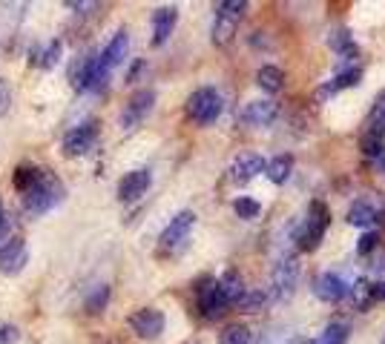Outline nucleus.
Wrapping results in <instances>:
<instances>
[{"label":"nucleus","mask_w":385,"mask_h":344,"mask_svg":"<svg viewBox=\"0 0 385 344\" xmlns=\"http://www.w3.org/2000/svg\"><path fill=\"white\" fill-rule=\"evenodd\" d=\"M268 301H271V290H245V296L236 301V307L245 312H259Z\"/></svg>","instance_id":"obj_28"},{"label":"nucleus","mask_w":385,"mask_h":344,"mask_svg":"<svg viewBox=\"0 0 385 344\" xmlns=\"http://www.w3.org/2000/svg\"><path fill=\"white\" fill-rule=\"evenodd\" d=\"M0 212H4V201H0Z\"/></svg>","instance_id":"obj_44"},{"label":"nucleus","mask_w":385,"mask_h":344,"mask_svg":"<svg viewBox=\"0 0 385 344\" xmlns=\"http://www.w3.org/2000/svg\"><path fill=\"white\" fill-rule=\"evenodd\" d=\"M95 141H98V123L95 121H86V123H81V127H72L64 135L61 149H64L67 158H81V155L93 152Z\"/></svg>","instance_id":"obj_5"},{"label":"nucleus","mask_w":385,"mask_h":344,"mask_svg":"<svg viewBox=\"0 0 385 344\" xmlns=\"http://www.w3.org/2000/svg\"><path fill=\"white\" fill-rule=\"evenodd\" d=\"M93 60H95V52H83V55H78L72 64H69V83H72L78 92H83V86H86V78H90Z\"/></svg>","instance_id":"obj_21"},{"label":"nucleus","mask_w":385,"mask_h":344,"mask_svg":"<svg viewBox=\"0 0 385 344\" xmlns=\"http://www.w3.org/2000/svg\"><path fill=\"white\" fill-rule=\"evenodd\" d=\"M368 290H371V301H385V281H374Z\"/></svg>","instance_id":"obj_40"},{"label":"nucleus","mask_w":385,"mask_h":344,"mask_svg":"<svg viewBox=\"0 0 385 344\" xmlns=\"http://www.w3.org/2000/svg\"><path fill=\"white\" fill-rule=\"evenodd\" d=\"M38 170L41 167H32V164H20V167H15V175H12V184H15V190L23 195L29 186L35 184V178H38Z\"/></svg>","instance_id":"obj_29"},{"label":"nucleus","mask_w":385,"mask_h":344,"mask_svg":"<svg viewBox=\"0 0 385 344\" xmlns=\"http://www.w3.org/2000/svg\"><path fill=\"white\" fill-rule=\"evenodd\" d=\"M316 344H345L348 341V324L345 322H331L328 327L322 330L319 338H313Z\"/></svg>","instance_id":"obj_31"},{"label":"nucleus","mask_w":385,"mask_h":344,"mask_svg":"<svg viewBox=\"0 0 385 344\" xmlns=\"http://www.w3.org/2000/svg\"><path fill=\"white\" fill-rule=\"evenodd\" d=\"M250 341H253V333L245 324H230L219 336V344H250Z\"/></svg>","instance_id":"obj_32"},{"label":"nucleus","mask_w":385,"mask_h":344,"mask_svg":"<svg viewBox=\"0 0 385 344\" xmlns=\"http://www.w3.org/2000/svg\"><path fill=\"white\" fill-rule=\"evenodd\" d=\"M127 324H130V330H133L138 338L153 341V338H158V336L164 333L167 319H164V312L156 310V307H141V310H135L133 316L127 319Z\"/></svg>","instance_id":"obj_6"},{"label":"nucleus","mask_w":385,"mask_h":344,"mask_svg":"<svg viewBox=\"0 0 385 344\" xmlns=\"http://www.w3.org/2000/svg\"><path fill=\"white\" fill-rule=\"evenodd\" d=\"M29 261V247L23 238H6L0 244V273L4 275H18L23 273Z\"/></svg>","instance_id":"obj_10"},{"label":"nucleus","mask_w":385,"mask_h":344,"mask_svg":"<svg viewBox=\"0 0 385 344\" xmlns=\"http://www.w3.org/2000/svg\"><path fill=\"white\" fill-rule=\"evenodd\" d=\"M233 212L239 218H245V221H253V218L262 212V204L253 201V198H236L233 201Z\"/></svg>","instance_id":"obj_33"},{"label":"nucleus","mask_w":385,"mask_h":344,"mask_svg":"<svg viewBox=\"0 0 385 344\" xmlns=\"http://www.w3.org/2000/svg\"><path fill=\"white\" fill-rule=\"evenodd\" d=\"M61 55H64V43L55 38V41H49V43H46V49L38 55V67H41V69H46V72H49V69H55V67H58V60H61Z\"/></svg>","instance_id":"obj_30"},{"label":"nucleus","mask_w":385,"mask_h":344,"mask_svg":"<svg viewBox=\"0 0 385 344\" xmlns=\"http://www.w3.org/2000/svg\"><path fill=\"white\" fill-rule=\"evenodd\" d=\"M175 23H179V9L175 6H161V9L153 12V46L167 43Z\"/></svg>","instance_id":"obj_16"},{"label":"nucleus","mask_w":385,"mask_h":344,"mask_svg":"<svg viewBox=\"0 0 385 344\" xmlns=\"http://www.w3.org/2000/svg\"><path fill=\"white\" fill-rule=\"evenodd\" d=\"M9 104H12V92H9V83H6L4 78H0V115H6Z\"/></svg>","instance_id":"obj_39"},{"label":"nucleus","mask_w":385,"mask_h":344,"mask_svg":"<svg viewBox=\"0 0 385 344\" xmlns=\"http://www.w3.org/2000/svg\"><path fill=\"white\" fill-rule=\"evenodd\" d=\"M222 95L213 86H201L187 98V118L196 121L198 127H210V123L222 115Z\"/></svg>","instance_id":"obj_3"},{"label":"nucleus","mask_w":385,"mask_h":344,"mask_svg":"<svg viewBox=\"0 0 385 344\" xmlns=\"http://www.w3.org/2000/svg\"><path fill=\"white\" fill-rule=\"evenodd\" d=\"M219 287H222V293H224V298H227L230 304H236V301L245 296V281H242V275L236 273V270H227V273L219 278Z\"/></svg>","instance_id":"obj_23"},{"label":"nucleus","mask_w":385,"mask_h":344,"mask_svg":"<svg viewBox=\"0 0 385 344\" xmlns=\"http://www.w3.org/2000/svg\"><path fill=\"white\" fill-rule=\"evenodd\" d=\"M360 149H363V155H365V161H368L377 172H385V141H382L379 135L365 132L363 141H360Z\"/></svg>","instance_id":"obj_19"},{"label":"nucleus","mask_w":385,"mask_h":344,"mask_svg":"<svg viewBox=\"0 0 385 344\" xmlns=\"http://www.w3.org/2000/svg\"><path fill=\"white\" fill-rule=\"evenodd\" d=\"M290 172H293V155H288V152L276 155V158L268 161V167H264V175H268L273 184H285L290 178Z\"/></svg>","instance_id":"obj_22"},{"label":"nucleus","mask_w":385,"mask_h":344,"mask_svg":"<svg viewBox=\"0 0 385 344\" xmlns=\"http://www.w3.org/2000/svg\"><path fill=\"white\" fill-rule=\"evenodd\" d=\"M363 81V69L360 67H348V69H342V72H337L328 83H325L319 92H316V98L319 101H325L328 95H337V92H342V89H351V86H357Z\"/></svg>","instance_id":"obj_17"},{"label":"nucleus","mask_w":385,"mask_h":344,"mask_svg":"<svg viewBox=\"0 0 385 344\" xmlns=\"http://www.w3.org/2000/svg\"><path fill=\"white\" fill-rule=\"evenodd\" d=\"M345 221H348L351 227H371V224H377V221H379V209H377L371 201L360 198V201H353V204L348 207Z\"/></svg>","instance_id":"obj_18"},{"label":"nucleus","mask_w":385,"mask_h":344,"mask_svg":"<svg viewBox=\"0 0 385 344\" xmlns=\"http://www.w3.org/2000/svg\"><path fill=\"white\" fill-rule=\"evenodd\" d=\"M141 69H144V60H138V64L130 69V75H127V83H135V78L141 75Z\"/></svg>","instance_id":"obj_42"},{"label":"nucleus","mask_w":385,"mask_h":344,"mask_svg":"<svg viewBox=\"0 0 385 344\" xmlns=\"http://www.w3.org/2000/svg\"><path fill=\"white\" fill-rule=\"evenodd\" d=\"M153 106H156V92L153 89H138L135 95L127 101L124 112H121V127L124 130H135L138 123L153 112Z\"/></svg>","instance_id":"obj_9"},{"label":"nucleus","mask_w":385,"mask_h":344,"mask_svg":"<svg viewBox=\"0 0 385 344\" xmlns=\"http://www.w3.org/2000/svg\"><path fill=\"white\" fill-rule=\"evenodd\" d=\"M328 46L339 55V57H345V60H353V57H360V46H357V41H353V35L348 32V29H334V32L328 35Z\"/></svg>","instance_id":"obj_20"},{"label":"nucleus","mask_w":385,"mask_h":344,"mask_svg":"<svg viewBox=\"0 0 385 344\" xmlns=\"http://www.w3.org/2000/svg\"><path fill=\"white\" fill-rule=\"evenodd\" d=\"M313 296L319 301H328V304L331 301H342L348 296V284H345V278L337 275V273H322L313 281Z\"/></svg>","instance_id":"obj_14"},{"label":"nucleus","mask_w":385,"mask_h":344,"mask_svg":"<svg viewBox=\"0 0 385 344\" xmlns=\"http://www.w3.org/2000/svg\"><path fill=\"white\" fill-rule=\"evenodd\" d=\"M328 227H331V209L322 201H311L308 218L302 221V227L296 230V247H299L302 253H313V249L322 244Z\"/></svg>","instance_id":"obj_2"},{"label":"nucleus","mask_w":385,"mask_h":344,"mask_svg":"<svg viewBox=\"0 0 385 344\" xmlns=\"http://www.w3.org/2000/svg\"><path fill=\"white\" fill-rule=\"evenodd\" d=\"M264 167H268V161H264L262 155L245 152V155H239V158L230 164V181H233V184H248V181H253L256 175H262Z\"/></svg>","instance_id":"obj_12"},{"label":"nucleus","mask_w":385,"mask_h":344,"mask_svg":"<svg viewBox=\"0 0 385 344\" xmlns=\"http://www.w3.org/2000/svg\"><path fill=\"white\" fill-rule=\"evenodd\" d=\"M193 224H196V212L193 209H182L175 218H170V224L164 227V233L158 235V249L161 253H179L184 249L190 233H193Z\"/></svg>","instance_id":"obj_4"},{"label":"nucleus","mask_w":385,"mask_h":344,"mask_svg":"<svg viewBox=\"0 0 385 344\" xmlns=\"http://www.w3.org/2000/svg\"><path fill=\"white\" fill-rule=\"evenodd\" d=\"M296 281H299V259L296 256H285L276 267H273V287L271 296L276 298H290L296 290Z\"/></svg>","instance_id":"obj_8"},{"label":"nucleus","mask_w":385,"mask_h":344,"mask_svg":"<svg viewBox=\"0 0 385 344\" xmlns=\"http://www.w3.org/2000/svg\"><path fill=\"white\" fill-rule=\"evenodd\" d=\"M6 235H9V218L6 212H0V241H6Z\"/></svg>","instance_id":"obj_41"},{"label":"nucleus","mask_w":385,"mask_h":344,"mask_svg":"<svg viewBox=\"0 0 385 344\" xmlns=\"http://www.w3.org/2000/svg\"><path fill=\"white\" fill-rule=\"evenodd\" d=\"M64 6H67V9H72V12H78V15H86V12L98 9V4H93V0H67Z\"/></svg>","instance_id":"obj_37"},{"label":"nucleus","mask_w":385,"mask_h":344,"mask_svg":"<svg viewBox=\"0 0 385 344\" xmlns=\"http://www.w3.org/2000/svg\"><path fill=\"white\" fill-rule=\"evenodd\" d=\"M377 247H379V233H377V230H368V233H363V238H360V244H357V253H360V256H371Z\"/></svg>","instance_id":"obj_35"},{"label":"nucleus","mask_w":385,"mask_h":344,"mask_svg":"<svg viewBox=\"0 0 385 344\" xmlns=\"http://www.w3.org/2000/svg\"><path fill=\"white\" fill-rule=\"evenodd\" d=\"M245 12H248V0H222V4H216V15H227L233 20H242Z\"/></svg>","instance_id":"obj_34"},{"label":"nucleus","mask_w":385,"mask_h":344,"mask_svg":"<svg viewBox=\"0 0 385 344\" xmlns=\"http://www.w3.org/2000/svg\"><path fill=\"white\" fill-rule=\"evenodd\" d=\"M302 344H316V341H313V338H311V341H302Z\"/></svg>","instance_id":"obj_43"},{"label":"nucleus","mask_w":385,"mask_h":344,"mask_svg":"<svg viewBox=\"0 0 385 344\" xmlns=\"http://www.w3.org/2000/svg\"><path fill=\"white\" fill-rule=\"evenodd\" d=\"M20 338V330L15 324H0V344H15Z\"/></svg>","instance_id":"obj_38"},{"label":"nucleus","mask_w":385,"mask_h":344,"mask_svg":"<svg viewBox=\"0 0 385 344\" xmlns=\"http://www.w3.org/2000/svg\"><path fill=\"white\" fill-rule=\"evenodd\" d=\"M236 29H239V20H233L227 15H216V20H213V43L216 46H227L236 38Z\"/></svg>","instance_id":"obj_24"},{"label":"nucleus","mask_w":385,"mask_h":344,"mask_svg":"<svg viewBox=\"0 0 385 344\" xmlns=\"http://www.w3.org/2000/svg\"><path fill=\"white\" fill-rule=\"evenodd\" d=\"M127 49H130V35H127V29H118V32L112 35V41L98 52L101 67H104L107 72H112L115 67H121L124 57H127Z\"/></svg>","instance_id":"obj_13"},{"label":"nucleus","mask_w":385,"mask_h":344,"mask_svg":"<svg viewBox=\"0 0 385 344\" xmlns=\"http://www.w3.org/2000/svg\"><path fill=\"white\" fill-rule=\"evenodd\" d=\"M279 115V104L276 101H250L242 109V121L248 127H271Z\"/></svg>","instance_id":"obj_15"},{"label":"nucleus","mask_w":385,"mask_h":344,"mask_svg":"<svg viewBox=\"0 0 385 344\" xmlns=\"http://www.w3.org/2000/svg\"><path fill=\"white\" fill-rule=\"evenodd\" d=\"M109 296H112L109 284H98V287H93V293L86 296V301H83V310L90 312V316H98V312H104V310H107Z\"/></svg>","instance_id":"obj_26"},{"label":"nucleus","mask_w":385,"mask_h":344,"mask_svg":"<svg viewBox=\"0 0 385 344\" xmlns=\"http://www.w3.org/2000/svg\"><path fill=\"white\" fill-rule=\"evenodd\" d=\"M64 195H67L64 181L58 178L52 170H38L35 184L20 195V201H23V209H26V212L43 215V212H49V209H55L58 204H61Z\"/></svg>","instance_id":"obj_1"},{"label":"nucleus","mask_w":385,"mask_h":344,"mask_svg":"<svg viewBox=\"0 0 385 344\" xmlns=\"http://www.w3.org/2000/svg\"><path fill=\"white\" fill-rule=\"evenodd\" d=\"M196 296H198V310H201L204 319H219V316H224L227 307H230V301L224 298L216 278H204L201 287L196 290Z\"/></svg>","instance_id":"obj_7"},{"label":"nucleus","mask_w":385,"mask_h":344,"mask_svg":"<svg viewBox=\"0 0 385 344\" xmlns=\"http://www.w3.org/2000/svg\"><path fill=\"white\" fill-rule=\"evenodd\" d=\"M256 83L264 89V92H271V95H273V92H279L282 86H285V72L279 69V67H262L259 72H256Z\"/></svg>","instance_id":"obj_25"},{"label":"nucleus","mask_w":385,"mask_h":344,"mask_svg":"<svg viewBox=\"0 0 385 344\" xmlns=\"http://www.w3.org/2000/svg\"><path fill=\"white\" fill-rule=\"evenodd\" d=\"M150 184H153L150 170H133V172H127L121 181H118V198H121L124 204L138 201L147 190H150Z\"/></svg>","instance_id":"obj_11"},{"label":"nucleus","mask_w":385,"mask_h":344,"mask_svg":"<svg viewBox=\"0 0 385 344\" xmlns=\"http://www.w3.org/2000/svg\"><path fill=\"white\" fill-rule=\"evenodd\" d=\"M368 132L371 135H385V92H379L374 106H371V115H368Z\"/></svg>","instance_id":"obj_27"},{"label":"nucleus","mask_w":385,"mask_h":344,"mask_svg":"<svg viewBox=\"0 0 385 344\" xmlns=\"http://www.w3.org/2000/svg\"><path fill=\"white\" fill-rule=\"evenodd\" d=\"M368 287H371V284H368L365 278H360L357 284H353V304H357L360 310H365L368 301H371V290H368Z\"/></svg>","instance_id":"obj_36"}]
</instances>
